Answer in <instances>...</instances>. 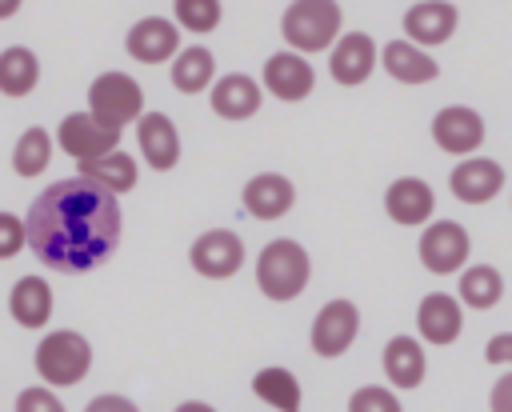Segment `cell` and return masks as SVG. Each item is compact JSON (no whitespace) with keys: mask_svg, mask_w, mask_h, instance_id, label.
Returning a JSON list of instances; mask_svg holds the SVG:
<instances>
[{"mask_svg":"<svg viewBox=\"0 0 512 412\" xmlns=\"http://www.w3.org/2000/svg\"><path fill=\"white\" fill-rule=\"evenodd\" d=\"M264 104V84L248 72H224L208 88V108L220 120H252Z\"/></svg>","mask_w":512,"mask_h":412,"instance_id":"18","label":"cell"},{"mask_svg":"<svg viewBox=\"0 0 512 412\" xmlns=\"http://www.w3.org/2000/svg\"><path fill=\"white\" fill-rule=\"evenodd\" d=\"M132 128H136L140 156L152 172H172L180 164V132L168 112H144Z\"/></svg>","mask_w":512,"mask_h":412,"instance_id":"19","label":"cell"},{"mask_svg":"<svg viewBox=\"0 0 512 412\" xmlns=\"http://www.w3.org/2000/svg\"><path fill=\"white\" fill-rule=\"evenodd\" d=\"M448 188L460 204H488L504 192V164H496L492 156H460V164H452L448 172Z\"/></svg>","mask_w":512,"mask_h":412,"instance_id":"15","label":"cell"},{"mask_svg":"<svg viewBox=\"0 0 512 412\" xmlns=\"http://www.w3.org/2000/svg\"><path fill=\"white\" fill-rule=\"evenodd\" d=\"M252 392H256L260 404H268V408H276V412H296V408L304 404V388H300L296 372L284 368V364L260 368V372L252 376Z\"/></svg>","mask_w":512,"mask_h":412,"instance_id":"26","label":"cell"},{"mask_svg":"<svg viewBox=\"0 0 512 412\" xmlns=\"http://www.w3.org/2000/svg\"><path fill=\"white\" fill-rule=\"evenodd\" d=\"M488 408H496V412H512V372H504V376L492 384V392H488Z\"/></svg>","mask_w":512,"mask_h":412,"instance_id":"35","label":"cell"},{"mask_svg":"<svg viewBox=\"0 0 512 412\" xmlns=\"http://www.w3.org/2000/svg\"><path fill=\"white\" fill-rule=\"evenodd\" d=\"M64 404H60V396L52 392V384H36V388H24L20 396H16V412H60Z\"/></svg>","mask_w":512,"mask_h":412,"instance_id":"33","label":"cell"},{"mask_svg":"<svg viewBox=\"0 0 512 412\" xmlns=\"http://www.w3.org/2000/svg\"><path fill=\"white\" fill-rule=\"evenodd\" d=\"M52 308H56V300H52V288L44 276H20L8 292V312L20 328H44L52 320Z\"/></svg>","mask_w":512,"mask_h":412,"instance_id":"24","label":"cell"},{"mask_svg":"<svg viewBox=\"0 0 512 412\" xmlns=\"http://www.w3.org/2000/svg\"><path fill=\"white\" fill-rule=\"evenodd\" d=\"M260 84H264V92H268L272 100L296 104V100L312 96V88H316V68H312V60H308L304 52L280 48V52H272V56L264 60Z\"/></svg>","mask_w":512,"mask_h":412,"instance_id":"9","label":"cell"},{"mask_svg":"<svg viewBox=\"0 0 512 412\" xmlns=\"http://www.w3.org/2000/svg\"><path fill=\"white\" fill-rule=\"evenodd\" d=\"M52 152H56V136H48V128H40V124H32V128H24V132L16 136L12 172L24 176V180H32V176H40V172L48 168Z\"/></svg>","mask_w":512,"mask_h":412,"instance_id":"29","label":"cell"},{"mask_svg":"<svg viewBox=\"0 0 512 412\" xmlns=\"http://www.w3.org/2000/svg\"><path fill=\"white\" fill-rule=\"evenodd\" d=\"M172 20L192 36H208L220 28L224 4L220 0H172Z\"/></svg>","mask_w":512,"mask_h":412,"instance_id":"30","label":"cell"},{"mask_svg":"<svg viewBox=\"0 0 512 412\" xmlns=\"http://www.w3.org/2000/svg\"><path fill=\"white\" fill-rule=\"evenodd\" d=\"M120 136H124V128L104 124V120L92 116L88 108H84V112H68V116L56 124V148H60L64 156H72L76 164L96 160V156L120 148Z\"/></svg>","mask_w":512,"mask_h":412,"instance_id":"7","label":"cell"},{"mask_svg":"<svg viewBox=\"0 0 512 412\" xmlns=\"http://www.w3.org/2000/svg\"><path fill=\"white\" fill-rule=\"evenodd\" d=\"M348 408H352V412H400V396H396L392 384H388V388L364 384V388H356V392L348 396Z\"/></svg>","mask_w":512,"mask_h":412,"instance_id":"31","label":"cell"},{"mask_svg":"<svg viewBox=\"0 0 512 412\" xmlns=\"http://www.w3.org/2000/svg\"><path fill=\"white\" fill-rule=\"evenodd\" d=\"M344 32V8L336 0H292L280 16V36L288 48L316 56L328 52Z\"/></svg>","mask_w":512,"mask_h":412,"instance_id":"3","label":"cell"},{"mask_svg":"<svg viewBox=\"0 0 512 412\" xmlns=\"http://www.w3.org/2000/svg\"><path fill=\"white\" fill-rule=\"evenodd\" d=\"M20 248H28V224L16 212H0V260H12Z\"/></svg>","mask_w":512,"mask_h":412,"instance_id":"32","label":"cell"},{"mask_svg":"<svg viewBox=\"0 0 512 412\" xmlns=\"http://www.w3.org/2000/svg\"><path fill=\"white\" fill-rule=\"evenodd\" d=\"M456 296L464 300V308L488 312V308H496L500 296H504V276H500L492 264H464V268H460Z\"/></svg>","mask_w":512,"mask_h":412,"instance_id":"28","label":"cell"},{"mask_svg":"<svg viewBox=\"0 0 512 412\" xmlns=\"http://www.w3.org/2000/svg\"><path fill=\"white\" fill-rule=\"evenodd\" d=\"M312 280V256L300 240L292 236H276L260 248L256 256V288L276 300V304H288L296 300Z\"/></svg>","mask_w":512,"mask_h":412,"instance_id":"2","label":"cell"},{"mask_svg":"<svg viewBox=\"0 0 512 412\" xmlns=\"http://www.w3.org/2000/svg\"><path fill=\"white\" fill-rule=\"evenodd\" d=\"M464 332V300L452 292H428L416 304V336L432 348L456 344Z\"/></svg>","mask_w":512,"mask_h":412,"instance_id":"14","label":"cell"},{"mask_svg":"<svg viewBox=\"0 0 512 412\" xmlns=\"http://www.w3.org/2000/svg\"><path fill=\"white\" fill-rule=\"evenodd\" d=\"M484 360L488 364H512V332H496L484 344Z\"/></svg>","mask_w":512,"mask_h":412,"instance_id":"34","label":"cell"},{"mask_svg":"<svg viewBox=\"0 0 512 412\" xmlns=\"http://www.w3.org/2000/svg\"><path fill=\"white\" fill-rule=\"evenodd\" d=\"M380 364H384V376L396 392H412L424 384L428 376V356H424V340L420 336H392L380 352Z\"/></svg>","mask_w":512,"mask_h":412,"instance_id":"22","label":"cell"},{"mask_svg":"<svg viewBox=\"0 0 512 412\" xmlns=\"http://www.w3.org/2000/svg\"><path fill=\"white\" fill-rule=\"evenodd\" d=\"M180 24L172 16H140L128 36H124V52L136 64H168L184 44H180Z\"/></svg>","mask_w":512,"mask_h":412,"instance_id":"12","label":"cell"},{"mask_svg":"<svg viewBox=\"0 0 512 412\" xmlns=\"http://www.w3.org/2000/svg\"><path fill=\"white\" fill-rule=\"evenodd\" d=\"M188 264L204 280H228V276H236L240 264H244V240H240V232H232V228H208V232H200L192 240V248H188Z\"/></svg>","mask_w":512,"mask_h":412,"instance_id":"10","label":"cell"},{"mask_svg":"<svg viewBox=\"0 0 512 412\" xmlns=\"http://www.w3.org/2000/svg\"><path fill=\"white\" fill-rule=\"evenodd\" d=\"M240 204H244V212H248L252 220L272 224V220H280V216L292 212V204H296V184H292L288 176H280V172H256V176L244 184Z\"/></svg>","mask_w":512,"mask_h":412,"instance_id":"20","label":"cell"},{"mask_svg":"<svg viewBox=\"0 0 512 412\" xmlns=\"http://www.w3.org/2000/svg\"><path fill=\"white\" fill-rule=\"evenodd\" d=\"M168 80H172V88L184 92V96L208 92L212 80H216V56H212V48H204V44H184V48L168 60Z\"/></svg>","mask_w":512,"mask_h":412,"instance_id":"23","label":"cell"},{"mask_svg":"<svg viewBox=\"0 0 512 412\" xmlns=\"http://www.w3.org/2000/svg\"><path fill=\"white\" fill-rule=\"evenodd\" d=\"M360 336V308L344 296L328 300L316 316H312V328H308V344L316 356L324 360H340Z\"/></svg>","mask_w":512,"mask_h":412,"instance_id":"8","label":"cell"},{"mask_svg":"<svg viewBox=\"0 0 512 412\" xmlns=\"http://www.w3.org/2000/svg\"><path fill=\"white\" fill-rule=\"evenodd\" d=\"M32 368L52 388H72L92 372V344L76 328H52L32 352Z\"/></svg>","mask_w":512,"mask_h":412,"instance_id":"4","label":"cell"},{"mask_svg":"<svg viewBox=\"0 0 512 412\" xmlns=\"http://www.w3.org/2000/svg\"><path fill=\"white\" fill-rule=\"evenodd\" d=\"M432 144L440 148V152H448V156H472L480 144H484V136H488V128H484V116L476 112V108H468V104H448V108H440L436 116H432Z\"/></svg>","mask_w":512,"mask_h":412,"instance_id":"11","label":"cell"},{"mask_svg":"<svg viewBox=\"0 0 512 412\" xmlns=\"http://www.w3.org/2000/svg\"><path fill=\"white\" fill-rule=\"evenodd\" d=\"M380 68V48L368 32H340V40L328 48V76L340 88L364 84Z\"/></svg>","mask_w":512,"mask_h":412,"instance_id":"13","label":"cell"},{"mask_svg":"<svg viewBox=\"0 0 512 412\" xmlns=\"http://www.w3.org/2000/svg\"><path fill=\"white\" fill-rule=\"evenodd\" d=\"M416 256L428 272L436 276H460L464 260L472 256V236L464 224L456 220H428L420 228V244H416Z\"/></svg>","mask_w":512,"mask_h":412,"instance_id":"6","label":"cell"},{"mask_svg":"<svg viewBox=\"0 0 512 412\" xmlns=\"http://www.w3.org/2000/svg\"><path fill=\"white\" fill-rule=\"evenodd\" d=\"M456 28H460V8L452 0H412L404 8V36L424 48L448 44Z\"/></svg>","mask_w":512,"mask_h":412,"instance_id":"17","label":"cell"},{"mask_svg":"<svg viewBox=\"0 0 512 412\" xmlns=\"http://www.w3.org/2000/svg\"><path fill=\"white\" fill-rule=\"evenodd\" d=\"M20 4H24V0H0V20L16 16V12H20Z\"/></svg>","mask_w":512,"mask_h":412,"instance_id":"37","label":"cell"},{"mask_svg":"<svg viewBox=\"0 0 512 412\" xmlns=\"http://www.w3.org/2000/svg\"><path fill=\"white\" fill-rule=\"evenodd\" d=\"M76 168H80L88 180H96L100 188L116 192V196L132 192V188H136V176H140L136 156H128L124 148H112V152H104V156H96V160H84V164H76Z\"/></svg>","mask_w":512,"mask_h":412,"instance_id":"27","label":"cell"},{"mask_svg":"<svg viewBox=\"0 0 512 412\" xmlns=\"http://www.w3.org/2000/svg\"><path fill=\"white\" fill-rule=\"evenodd\" d=\"M384 212L400 228H424L436 212V192L424 176H396L384 188Z\"/></svg>","mask_w":512,"mask_h":412,"instance_id":"16","label":"cell"},{"mask_svg":"<svg viewBox=\"0 0 512 412\" xmlns=\"http://www.w3.org/2000/svg\"><path fill=\"white\" fill-rule=\"evenodd\" d=\"M380 68H384L396 84H432V80L440 76L436 56H432L424 44L408 40V36H396V40H388V44L380 48Z\"/></svg>","mask_w":512,"mask_h":412,"instance_id":"21","label":"cell"},{"mask_svg":"<svg viewBox=\"0 0 512 412\" xmlns=\"http://www.w3.org/2000/svg\"><path fill=\"white\" fill-rule=\"evenodd\" d=\"M88 112L100 116L104 124L112 128H128L144 116V88L136 76L112 68V72H100L92 84H88Z\"/></svg>","mask_w":512,"mask_h":412,"instance_id":"5","label":"cell"},{"mask_svg":"<svg viewBox=\"0 0 512 412\" xmlns=\"http://www.w3.org/2000/svg\"><path fill=\"white\" fill-rule=\"evenodd\" d=\"M28 224V248L40 264H48L52 272H92L100 268L116 244H120V228H124V212H120V196L100 188L96 180H88L84 172L52 180L28 208L24 216Z\"/></svg>","mask_w":512,"mask_h":412,"instance_id":"1","label":"cell"},{"mask_svg":"<svg viewBox=\"0 0 512 412\" xmlns=\"http://www.w3.org/2000/svg\"><path fill=\"white\" fill-rule=\"evenodd\" d=\"M88 408H92V412H108V408H120V412H132L136 404H132L128 396H96V400H92Z\"/></svg>","mask_w":512,"mask_h":412,"instance_id":"36","label":"cell"},{"mask_svg":"<svg viewBox=\"0 0 512 412\" xmlns=\"http://www.w3.org/2000/svg\"><path fill=\"white\" fill-rule=\"evenodd\" d=\"M36 84H40V56L24 44H8L0 52V96L24 100L36 92Z\"/></svg>","mask_w":512,"mask_h":412,"instance_id":"25","label":"cell"}]
</instances>
